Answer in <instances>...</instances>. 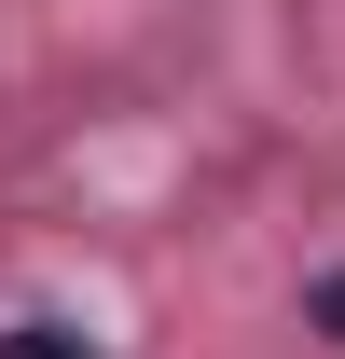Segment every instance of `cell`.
I'll return each mask as SVG.
<instances>
[{
	"label": "cell",
	"instance_id": "7a4b0ae2",
	"mask_svg": "<svg viewBox=\"0 0 345 359\" xmlns=\"http://www.w3.org/2000/svg\"><path fill=\"white\" fill-rule=\"evenodd\" d=\"M304 318H318V332H332V346H345V263L318 276V290H304Z\"/></svg>",
	"mask_w": 345,
	"mask_h": 359
},
{
	"label": "cell",
	"instance_id": "6da1fadb",
	"mask_svg": "<svg viewBox=\"0 0 345 359\" xmlns=\"http://www.w3.org/2000/svg\"><path fill=\"white\" fill-rule=\"evenodd\" d=\"M0 359H97V346L69 332V318H14V332H0Z\"/></svg>",
	"mask_w": 345,
	"mask_h": 359
}]
</instances>
